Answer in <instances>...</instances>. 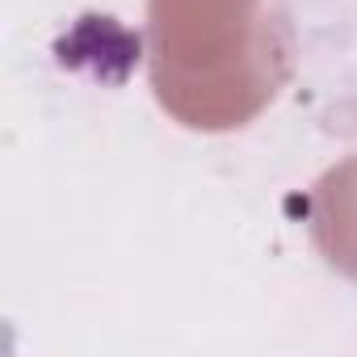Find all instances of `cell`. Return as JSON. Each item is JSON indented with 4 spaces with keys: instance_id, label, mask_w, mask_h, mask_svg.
Wrapping results in <instances>:
<instances>
[{
    "instance_id": "1",
    "label": "cell",
    "mask_w": 357,
    "mask_h": 357,
    "mask_svg": "<svg viewBox=\"0 0 357 357\" xmlns=\"http://www.w3.org/2000/svg\"><path fill=\"white\" fill-rule=\"evenodd\" d=\"M290 72V26L269 0H147V80L185 130L257 122Z\"/></svg>"
},
{
    "instance_id": "2",
    "label": "cell",
    "mask_w": 357,
    "mask_h": 357,
    "mask_svg": "<svg viewBox=\"0 0 357 357\" xmlns=\"http://www.w3.org/2000/svg\"><path fill=\"white\" fill-rule=\"evenodd\" d=\"M307 231L319 257L357 282V155L332 164L307 198Z\"/></svg>"
}]
</instances>
